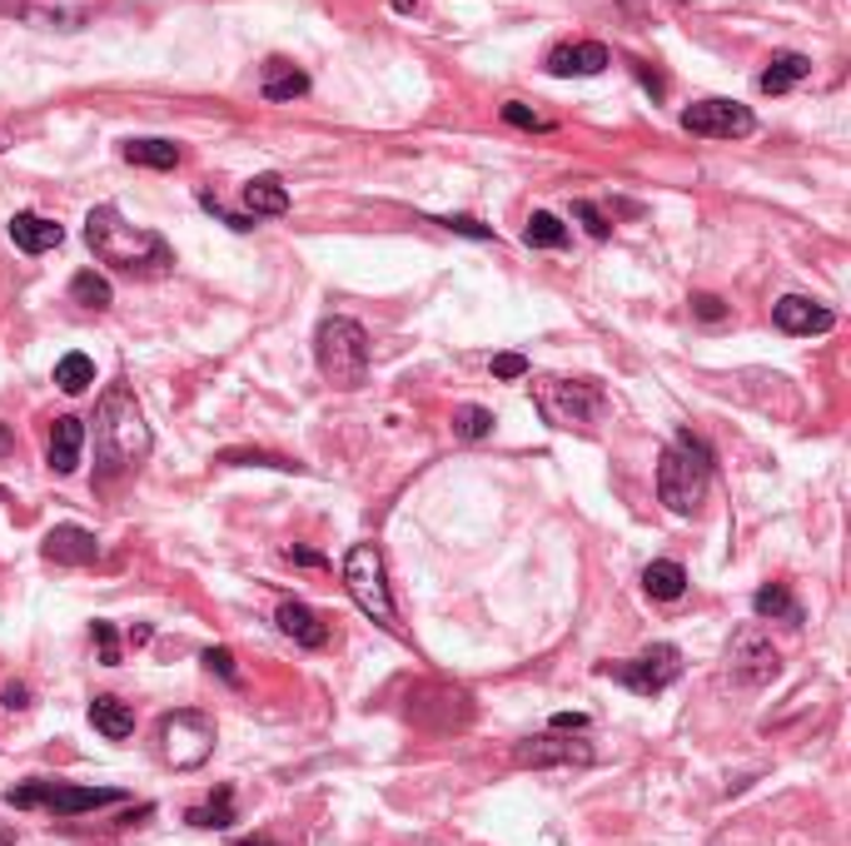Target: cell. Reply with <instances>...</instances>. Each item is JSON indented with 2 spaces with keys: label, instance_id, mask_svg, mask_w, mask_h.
Instances as JSON below:
<instances>
[{
  "label": "cell",
  "instance_id": "obj_1",
  "mask_svg": "<svg viewBox=\"0 0 851 846\" xmlns=\"http://www.w3.org/2000/svg\"><path fill=\"white\" fill-rule=\"evenodd\" d=\"M85 239H90L95 259H105V264H115V270H140V274H165L170 264H175V254H170V245L154 229H135V224L120 220L115 204H95L90 214H85Z\"/></svg>",
  "mask_w": 851,
  "mask_h": 846
},
{
  "label": "cell",
  "instance_id": "obj_2",
  "mask_svg": "<svg viewBox=\"0 0 851 846\" xmlns=\"http://www.w3.org/2000/svg\"><path fill=\"white\" fill-rule=\"evenodd\" d=\"M95 448H100V463L105 473H120L140 463L150 453V428L140 419V403L125 384H110L105 399H100V413H95Z\"/></svg>",
  "mask_w": 851,
  "mask_h": 846
},
{
  "label": "cell",
  "instance_id": "obj_3",
  "mask_svg": "<svg viewBox=\"0 0 851 846\" xmlns=\"http://www.w3.org/2000/svg\"><path fill=\"white\" fill-rule=\"evenodd\" d=\"M708 478H712V448L683 428L677 444L658 463V498L673 513H692L702 503V494H708Z\"/></svg>",
  "mask_w": 851,
  "mask_h": 846
},
{
  "label": "cell",
  "instance_id": "obj_4",
  "mask_svg": "<svg viewBox=\"0 0 851 846\" xmlns=\"http://www.w3.org/2000/svg\"><path fill=\"white\" fill-rule=\"evenodd\" d=\"M314 359L320 374L334 388H359L368 378V334L354 319H324L314 334Z\"/></svg>",
  "mask_w": 851,
  "mask_h": 846
},
{
  "label": "cell",
  "instance_id": "obj_5",
  "mask_svg": "<svg viewBox=\"0 0 851 846\" xmlns=\"http://www.w3.org/2000/svg\"><path fill=\"white\" fill-rule=\"evenodd\" d=\"M343 588H349V598H354L378 627H399L389 577H384V558H378L374 543H354V548H349V558H343Z\"/></svg>",
  "mask_w": 851,
  "mask_h": 846
},
{
  "label": "cell",
  "instance_id": "obj_6",
  "mask_svg": "<svg viewBox=\"0 0 851 846\" xmlns=\"http://www.w3.org/2000/svg\"><path fill=\"white\" fill-rule=\"evenodd\" d=\"M533 399H538V409L553 428H592L608 413L603 388L583 384V378H543L533 388Z\"/></svg>",
  "mask_w": 851,
  "mask_h": 846
},
{
  "label": "cell",
  "instance_id": "obj_7",
  "mask_svg": "<svg viewBox=\"0 0 851 846\" xmlns=\"http://www.w3.org/2000/svg\"><path fill=\"white\" fill-rule=\"evenodd\" d=\"M160 752H165V762L175 767V772L204 767L214 752V722L204 718V712H195V707L170 712V718L160 722Z\"/></svg>",
  "mask_w": 851,
  "mask_h": 846
},
{
  "label": "cell",
  "instance_id": "obj_8",
  "mask_svg": "<svg viewBox=\"0 0 851 846\" xmlns=\"http://www.w3.org/2000/svg\"><path fill=\"white\" fill-rule=\"evenodd\" d=\"M5 797L15 801V807H46L55 811V817H80V811H95V807H110V801H120L125 792L115 787H65V782H25V787H11Z\"/></svg>",
  "mask_w": 851,
  "mask_h": 846
},
{
  "label": "cell",
  "instance_id": "obj_9",
  "mask_svg": "<svg viewBox=\"0 0 851 846\" xmlns=\"http://www.w3.org/2000/svg\"><path fill=\"white\" fill-rule=\"evenodd\" d=\"M623 687H633L638 697H652V693H662V687H673L677 677H683V652H677L673 643H658V647H648L642 658H633V662H623V668H608Z\"/></svg>",
  "mask_w": 851,
  "mask_h": 846
},
{
  "label": "cell",
  "instance_id": "obj_10",
  "mask_svg": "<svg viewBox=\"0 0 851 846\" xmlns=\"http://www.w3.org/2000/svg\"><path fill=\"white\" fill-rule=\"evenodd\" d=\"M683 129L708 135V140H742L756 129V115L742 100H698V105L683 110Z\"/></svg>",
  "mask_w": 851,
  "mask_h": 846
},
{
  "label": "cell",
  "instance_id": "obj_11",
  "mask_svg": "<svg viewBox=\"0 0 851 846\" xmlns=\"http://www.w3.org/2000/svg\"><path fill=\"white\" fill-rule=\"evenodd\" d=\"M733 677L747 687H762V682L777 677V647L767 643L762 627H742L733 637Z\"/></svg>",
  "mask_w": 851,
  "mask_h": 846
},
{
  "label": "cell",
  "instance_id": "obj_12",
  "mask_svg": "<svg viewBox=\"0 0 851 846\" xmlns=\"http://www.w3.org/2000/svg\"><path fill=\"white\" fill-rule=\"evenodd\" d=\"M513 762H518V767H588L592 762V747H588V742L563 737V732H548V737L518 742Z\"/></svg>",
  "mask_w": 851,
  "mask_h": 846
},
{
  "label": "cell",
  "instance_id": "obj_13",
  "mask_svg": "<svg viewBox=\"0 0 851 846\" xmlns=\"http://www.w3.org/2000/svg\"><path fill=\"white\" fill-rule=\"evenodd\" d=\"M772 319H777L781 334H827L837 324L827 304H816V299H802V295H787L772 304Z\"/></svg>",
  "mask_w": 851,
  "mask_h": 846
},
{
  "label": "cell",
  "instance_id": "obj_14",
  "mask_svg": "<svg viewBox=\"0 0 851 846\" xmlns=\"http://www.w3.org/2000/svg\"><path fill=\"white\" fill-rule=\"evenodd\" d=\"M608 65H613V55L598 40H573V46H558L548 55V75H558V80H567V75H603Z\"/></svg>",
  "mask_w": 851,
  "mask_h": 846
},
{
  "label": "cell",
  "instance_id": "obj_15",
  "mask_svg": "<svg viewBox=\"0 0 851 846\" xmlns=\"http://www.w3.org/2000/svg\"><path fill=\"white\" fill-rule=\"evenodd\" d=\"M46 558L65 568H85L100 558V543H95L90 528H75V523H60V528L46 533Z\"/></svg>",
  "mask_w": 851,
  "mask_h": 846
},
{
  "label": "cell",
  "instance_id": "obj_16",
  "mask_svg": "<svg viewBox=\"0 0 851 846\" xmlns=\"http://www.w3.org/2000/svg\"><path fill=\"white\" fill-rule=\"evenodd\" d=\"M80 448H85V423L75 419V413H65V419L50 423V448L46 459L55 473H75L80 469Z\"/></svg>",
  "mask_w": 851,
  "mask_h": 846
},
{
  "label": "cell",
  "instance_id": "obj_17",
  "mask_svg": "<svg viewBox=\"0 0 851 846\" xmlns=\"http://www.w3.org/2000/svg\"><path fill=\"white\" fill-rule=\"evenodd\" d=\"M274 623H279L284 637H295L299 647H324V643H329V627H324V618L314 608H304V602H279Z\"/></svg>",
  "mask_w": 851,
  "mask_h": 846
},
{
  "label": "cell",
  "instance_id": "obj_18",
  "mask_svg": "<svg viewBox=\"0 0 851 846\" xmlns=\"http://www.w3.org/2000/svg\"><path fill=\"white\" fill-rule=\"evenodd\" d=\"M11 239H15V249H25V254H46V249H55L60 239H65V229H60L55 220H46V214H36V210H21L11 220Z\"/></svg>",
  "mask_w": 851,
  "mask_h": 846
},
{
  "label": "cell",
  "instance_id": "obj_19",
  "mask_svg": "<svg viewBox=\"0 0 851 846\" xmlns=\"http://www.w3.org/2000/svg\"><path fill=\"white\" fill-rule=\"evenodd\" d=\"M806 75H812V60L797 55V50H781V55H772V65L762 71V95H787L792 85H802Z\"/></svg>",
  "mask_w": 851,
  "mask_h": 846
},
{
  "label": "cell",
  "instance_id": "obj_20",
  "mask_svg": "<svg viewBox=\"0 0 851 846\" xmlns=\"http://www.w3.org/2000/svg\"><path fill=\"white\" fill-rule=\"evenodd\" d=\"M245 210H249V220H260V214H289V189H284V179L254 175L245 185Z\"/></svg>",
  "mask_w": 851,
  "mask_h": 846
},
{
  "label": "cell",
  "instance_id": "obj_21",
  "mask_svg": "<svg viewBox=\"0 0 851 846\" xmlns=\"http://www.w3.org/2000/svg\"><path fill=\"white\" fill-rule=\"evenodd\" d=\"M752 612L756 618H767V623H792L802 627V602L792 598V593L781 588V583H767V588L752 593Z\"/></svg>",
  "mask_w": 851,
  "mask_h": 846
},
{
  "label": "cell",
  "instance_id": "obj_22",
  "mask_svg": "<svg viewBox=\"0 0 851 846\" xmlns=\"http://www.w3.org/2000/svg\"><path fill=\"white\" fill-rule=\"evenodd\" d=\"M90 727L110 742H125L135 732V712L120 702V697H95L90 702Z\"/></svg>",
  "mask_w": 851,
  "mask_h": 846
},
{
  "label": "cell",
  "instance_id": "obj_23",
  "mask_svg": "<svg viewBox=\"0 0 851 846\" xmlns=\"http://www.w3.org/2000/svg\"><path fill=\"white\" fill-rule=\"evenodd\" d=\"M642 588H648V598H658V602H677L687 593L683 563H673V558H658V563H648V573H642Z\"/></svg>",
  "mask_w": 851,
  "mask_h": 846
},
{
  "label": "cell",
  "instance_id": "obj_24",
  "mask_svg": "<svg viewBox=\"0 0 851 846\" xmlns=\"http://www.w3.org/2000/svg\"><path fill=\"white\" fill-rule=\"evenodd\" d=\"M264 100H295V95H304L309 90V75L304 71H295L289 60H270L264 65Z\"/></svg>",
  "mask_w": 851,
  "mask_h": 846
},
{
  "label": "cell",
  "instance_id": "obj_25",
  "mask_svg": "<svg viewBox=\"0 0 851 846\" xmlns=\"http://www.w3.org/2000/svg\"><path fill=\"white\" fill-rule=\"evenodd\" d=\"M125 160L145 170H175L179 165V145L175 140H130L125 145Z\"/></svg>",
  "mask_w": 851,
  "mask_h": 846
},
{
  "label": "cell",
  "instance_id": "obj_26",
  "mask_svg": "<svg viewBox=\"0 0 851 846\" xmlns=\"http://www.w3.org/2000/svg\"><path fill=\"white\" fill-rule=\"evenodd\" d=\"M523 245H528V249H563V245H567V224L558 220V214H548V210L528 214V229H523Z\"/></svg>",
  "mask_w": 851,
  "mask_h": 846
},
{
  "label": "cell",
  "instance_id": "obj_27",
  "mask_svg": "<svg viewBox=\"0 0 851 846\" xmlns=\"http://www.w3.org/2000/svg\"><path fill=\"white\" fill-rule=\"evenodd\" d=\"M71 299H75L80 309H110V304H115V289H110L105 274L80 270V274L71 279Z\"/></svg>",
  "mask_w": 851,
  "mask_h": 846
},
{
  "label": "cell",
  "instance_id": "obj_28",
  "mask_svg": "<svg viewBox=\"0 0 851 846\" xmlns=\"http://www.w3.org/2000/svg\"><path fill=\"white\" fill-rule=\"evenodd\" d=\"M185 822L189 826H204V832H225V826L235 822V797H229V787H220V797L204 801V807H189Z\"/></svg>",
  "mask_w": 851,
  "mask_h": 846
},
{
  "label": "cell",
  "instance_id": "obj_29",
  "mask_svg": "<svg viewBox=\"0 0 851 846\" xmlns=\"http://www.w3.org/2000/svg\"><path fill=\"white\" fill-rule=\"evenodd\" d=\"M453 434H459L463 444H478V438L493 434V413L478 409V403H459V409H453Z\"/></svg>",
  "mask_w": 851,
  "mask_h": 846
},
{
  "label": "cell",
  "instance_id": "obj_30",
  "mask_svg": "<svg viewBox=\"0 0 851 846\" xmlns=\"http://www.w3.org/2000/svg\"><path fill=\"white\" fill-rule=\"evenodd\" d=\"M55 384L65 388V394H85V388L95 384V364L85 359V353H65L55 364Z\"/></svg>",
  "mask_w": 851,
  "mask_h": 846
},
{
  "label": "cell",
  "instance_id": "obj_31",
  "mask_svg": "<svg viewBox=\"0 0 851 846\" xmlns=\"http://www.w3.org/2000/svg\"><path fill=\"white\" fill-rule=\"evenodd\" d=\"M503 120H509V125H518V129H538V135H548V129H553V120L538 115V110H528L523 100H509V105H503Z\"/></svg>",
  "mask_w": 851,
  "mask_h": 846
},
{
  "label": "cell",
  "instance_id": "obj_32",
  "mask_svg": "<svg viewBox=\"0 0 851 846\" xmlns=\"http://www.w3.org/2000/svg\"><path fill=\"white\" fill-rule=\"evenodd\" d=\"M220 463H264V469H299V463H289V459H279V453H254V448H225L220 453Z\"/></svg>",
  "mask_w": 851,
  "mask_h": 846
},
{
  "label": "cell",
  "instance_id": "obj_33",
  "mask_svg": "<svg viewBox=\"0 0 851 846\" xmlns=\"http://www.w3.org/2000/svg\"><path fill=\"white\" fill-rule=\"evenodd\" d=\"M573 214H578V220L588 224V235H592V239H608V214L598 210L592 200H578V204H573Z\"/></svg>",
  "mask_w": 851,
  "mask_h": 846
},
{
  "label": "cell",
  "instance_id": "obj_34",
  "mask_svg": "<svg viewBox=\"0 0 851 846\" xmlns=\"http://www.w3.org/2000/svg\"><path fill=\"white\" fill-rule=\"evenodd\" d=\"M95 643H100V662L115 668L120 662V637H115V623H95Z\"/></svg>",
  "mask_w": 851,
  "mask_h": 846
},
{
  "label": "cell",
  "instance_id": "obj_35",
  "mask_svg": "<svg viewBox=\"0 0 851 846\" xmlns=\"http://www.w3.org/2000/svg\"><path fill=\"white\" fill-rule=\"evenodd\" d=\"M200 204H204V210H210V214H214V220H225V224H229V229H239V235H245V229H254V220H249V214H229V210H225V204L214 200V195H200Z\"/></svg>",
  "mask_w": 851,
  "mask_h": 846
},
{
  "label": "cell",
  "instance_id": "obj_36",
  "mask_svg": "<svg viewBox=\"0 0 851 846\" xmlns=\"http://www.w3.org/2000/svg\"><path fill=\"white\" fill-rule=\"evenodd\" d=\"M204 668H210V672H220V677H229V682L239 677V668H235V652H229V647H210V652H204Z\"/></svg>",
  "mask_w": 851,
  "mask_h": 846
},
{
  "label": "cell",
  "instance_id": "obj_37",
  "mask_svg": "<svg viewBox=\"0 0 851 846\" xmlns=\"http://www.w3.org/2000/svg\"><path fill=\"white\" fill-rule=\"evenodd\" d=\"M523 374H528L523 353H493V378H523Z\"/></svg>",
  "mask_w": 851,
  "mask_h": 846
},
{
  "label": "cell",
  "instance_id": "obj_38",
  "mask_svg": "<svg viewBox=\"0 0 851 846\" xmlns=\"http://www.w3.org/2000/svg\"><path fill=\"white\" fill-rule=\"evenodd\" d=\"M453 229V235H468V239H493V229H488V224H478V220H468V214H449V220H443Z\"/></svg>",
  "mask_w": 851,
  "mask_h": 846
},
{
  "label": "cell",
  "instance_id": "obj_39",
  "mask_svg": "<svg viewBox=\"0 0 851 846\" xmlns=\"http://www.w3.org/2000/svg\"><path fill=\"white\" fill-rule=\"evenodd\" d=\"M692 314L708 319V324H722V319H727V304H722L717 295H698L692 299Z\"/></svg>",
  "mask_w": 851,
  "mask_h": 846
},
{
  "label": "cell",
  "instance_id": "obj_40",
  "mask_svg": "<svg viewBox=\"0 0 851 846\" xmlns=\"http://www.w3.org/2000/svg\"><path fill=\"white\" fill-rule=\"evenodd\" d=\"M284 558H289V563H299V568H329V558H324V552H314V548H284Z\"/></svg>",
  "mask_w": 851,
  "mask_h": 846
},
{
  "label": "cell",
  "instance_id": "obj_41",
  "mask_svg": "<svg viewBox=\"0 0 851 846\" xmlns=\"http://www.w3.org/2000/svg\"><path fill=\"white\" fill-rule=\"evenodd\" d=\"M548 727L553 732H588V718H583V712H553Z\"/></svg>",
  "mask_w": 851,
  "mask_h": 846
},
{
  "label": "cell",
  "instance_id": "obj_42",
  "mask_svg": "<svg viewBox=\"0 0 851 846\" xmlns=\"http://www.w3.org/2000/svg\"><path fill=\"white\" fill-rule=\"evenodd\" d=\"M0 702L11 707V712H21V707H30V687H21V682H11V687L0 693Z\"/></svg>",
  "mask_w": 851,
  "mask_h": 846
},
{
  "label": "cell",
  "instance_id": "obj_43",
  "mask_svg": "<svg viewBox=\"0 0 851 846\" xmlns=\"http://www.w3.org/2000/svg\"><path fill=\"white\" fill-rule=\"evenodd\" d=\"M638 80H642V85H648V90H652V95H662V80H658V75H652V71H648V65H638Z\"/></svg>",
  "mask_w": 851,
  "mask_h": 846
},
{
  "label": "cell",
  "instance_id": "obj_44",
  "mask_svg": "<svg viewBox=\"0 0 851 846\" xmlns=\"http://www.w3.org/2000/svg\"><path fill=\"white\" fill-rule=\"evenodd\" d=\"M11 448H15V438H11V428L0 423V453H11Z\"/></svg>",
  "mask_w": 851,
  "mask_h": 846
},
{
  "label": "cell",
  "instance_id": "obj_45",
  "mask_svg": "<svg viewBox=\"0 0 851 846\" xmlns=\"http://www.w3.org/2000/svg\"><path fill=\"white\" fill-rule=\"evenodd\" d=\"M235 846H274L270 836H245V842H235Z\"/></svg>",
  "mask_w": 851,
  "mask_h": 846
},
{
  "label": "cell",
  "instance_id": "obj_46",
  "mask_svg": "<svg viewBox=\"0 0 851 846\" xmlns=\"http://www.w3.org/2000/svg\"><path fill=\"white\" fill-rule=\"evenodd\" d=\"M0 846H15V832L5 822H0Z\"/></svg>",
  "mask_w": 851,
  "mask_h": 846
},
{
  "label": "cell",
  "instance_id": "obj_47",
  "mask_svg": "<svg viewBox=\"0 0 851 846\" xmlns=\"http://www.w3.org/2000/svg\"><path fill=\"white\" fill-rule=\"evenodd\" d=\"M5 150H11V129L0 125V154H5Z\"/></svg>",
  "mask_w": 851,
  "mask_h": 846
}]
</instances>
